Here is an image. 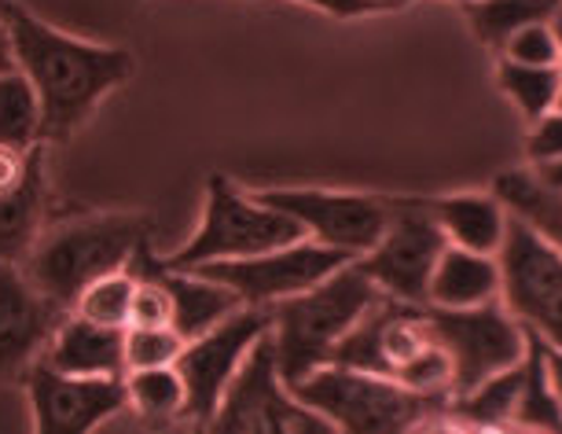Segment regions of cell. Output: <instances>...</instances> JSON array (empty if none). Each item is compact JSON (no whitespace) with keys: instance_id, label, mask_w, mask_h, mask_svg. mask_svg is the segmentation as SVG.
Instances as JSON below:
<instances>
[{"instance_id":"6da1fadb","label":"cell","mask_w":562,"mask_h":434,"mask_svg":"<svg viewBox=\"0 0 562 434\" xmlns=\"http://www.w3.org/2000/svg\"><path fill=\"white\" fill-rule=\"evenodd\" d=\"M15 67L26 74L41 100V141H67L78 125L133 78L136 63L125 48L92 45L41 23L23 4L4 15Z\"/></svg>"},{"instance_id":"8fae6325","label":"cell","mask_w":562,"mask_h":434,"mask_svg":"<svg viewBox=\"0 0 562 434\" xmlns=\"http://www.w3.org/2000/svg\"><path fill=\"white\" fill-rule=\"evenodd\" d=\"M265 332H269V310L265 305H239L236 313H228L225 321L206 327L203 335L188 338L177 357V372L188 390V420L210 427L225 387L232 383L243 357L250 354V346Z\"/></svg>"},{"instance_id":"ac0fdd59","label":"cell","mask_w":562,"mask_h":434,"mask_svg":"<svg viewBox=\"0 0 562 434\" xmlns=\"http://www.w3.org/2000/svg\"><path fill=\"white\" fill-rule=\"evenodd\" d=\"M48 218V177H45V155L34 158L23 185L12 192H0V261H19L37 243L41 229Z\"/></svg>"},{"instance_id":"ffe728a7","label":"cell","mask_w":562,"mask_h":434,"mask_svg":"<svg viewBox=\"0 0 562 434\" xmlns=\"http://www.w3.org/2000/svg\"><path fill=\"white\" fill-rule=\"evenodd\" d=\"M493 196L501 199L507 214L522 218L551 247L562 251V192L544 188L529 169H507V174L496 177Z\"/></svg>"},{"instance_id":"ba28073f","label":"cell","mask_w":562,"mask_h":434,"mask_svg":"<svg viewBox=\"0 0 562 434\" xmlns=\"http://www.w3.org/2000/svg\"><path fill=\"white\" fill-rule=\"evenodd\" d=\"M210 427L239 431V434H291V431H331V423L291 394V387L283 383L280 368H276L272 338L265 332L250 346V354L243 357L232 383L225 387Z\"/></svg>"},{"instance_id":"e575fe53","label":"cell","mask_w":562,"mask_h":434,"mask_svg":"<svg viewBox=\"0 0 562 434\" xmlns=\"http://www.w3.org/2000/svg\"><path fill=\"white\" fill-rule=\"evenodd\" d=\"M544 365H548L551 390H555V398H559V405H562V346L544 343Z\"/></svg>"},{"instance_id":"4dcf8cb0","label":"cell","mask_w":562,"mask_h":434,"mask_svg":"<svg viewBox=\"0 0 562 434\" xmlns=\"http://www.w3.org/2000/svg\"><path fill=\"white\" fill-rule=\"evenodd\" d=\"M529 163H540V158H555L562 155V111H548L540 114V119L533 122V133H529Z\"/></svg>"},{"instance_id":"60d3db41","label":"cell","mask_w":562,"mask_h":434,"mask_svg":"<svg viewBox=\"0 0 562 434\" xmlns=\"http://www.w3.org/2000/svg\"><path fill=\"white\" fill-rule=\"evenodd\" d=\"M460 4H467V0H460Z\"/></svg>"},{"instance_id":"d590c367","label":"cell","mask_w":562,"mask_h":434,"mask_svg":"<svg viewBox=\"0 0 562 434\" xmlns=\"http://www.w3.org/2000/svg\"><path fill=\"white\" fill-rule=\"evenodd\" d=\"M15 67V56H12V37H8V26L0 19V70H12Z\"/></svg>"},{"instance_id":"1f68e13d","label":"cell","mask_w":562,"mask_h":434,"mask_svg":"<svg viewBox=\"0 0 562 434\" xmlns=\"http://www.w3.org/2000/svg\"><path fill=\"white\" fill-rule=\"evenodd\" d=\"M37 155H41V144L30 147V152L0 144V192H12L15 185H23V177L30 174V166H34Z\"/></svg>"},{"instance_id":"5bb4252c","label":"cell","mask_w":562,"mask_h":434,"mask_svg":"<svg viewBox=\"0 0 562 434\" xmlns=\"http://www.w3.org/2000/svg\"><path fill=\"white\" fill-rule=\"evenodd\" d=\"M34 427L45 434H85L130 405L125 376H70L37 357L23 376Z\"/></svg>"},{"instance_id":"d6986e66","label":"cell","mask_w":562,"mask_h":434,"mask_svg":"<svg viewBox=\"0 0 562 434\" xmlns=\"http://www.w3.org/2000/svg\"><path fill=\"white\" fill-rule=\"evenodd\" d=\"M430 214L438 218L445 240L456 247L496 254L501 251L504 229H507V210L496 196H449L434 199Z\"/></svg>"},{"instance_id":"2e32d148","label":"cell","mask_w":562,"mask_h":434,"mask_svg":"<svg viewBox=\"0 0 562 434\" xmlns=\"http://www.w3.org/2000/svg\"><path fill=\"white\" fill-rule=\"evenodd\" d=\"M41 357L70 376H125V327L63 316Z\"/></svg>"},{"instance_id":"3957f363","label":"cell","mask_w":562,"mask_h":434,"mask_svg":"<svg viewBox=\"0 0 562 434\" xmlns=\"http://www.w3.org/2000/svg\"><path fill=\"white\" fill-rule=\"evenodd\" d=\"M397 379L423 394H452V365L434 338L423 305L379 294V302L338 338L331 361Z\"/></svg>"},{"instance_id":"52a82bcc","label":"cell","mask_w":562,"mask_h":434,"mask_svg":"<svg viewBox=\"0 0 562 434\" xmlns=\"http://www.w3.org/2000/svg\"><path fill=\"white\" fill-rule=\"evenodd\" d=\"M504 310L544 343L562 346V251L507 214V229L496 251Z\"/></svg>"},{"instance_id":"f546056e","label":"cell","mask_w":562,"mask_h":434,"mask_svg":"<svg viewBox=\"0 0 562 434\" xmlns=\"http://www.w3.org/2000/svg\"><path fill=\"white\" fill-rule=\"evenodd\" d=\"M125 327H173V302H169V291L155 277H136L130 324Z\"/></svg>"},{"instance_id":"ab89813d","label":"cell","mask_w":562,"mask_h":434,"mask_svg":"<svg viewBox=\"0 0 562 434\" xmlns=\"http://www.w3.org/2000/svg\"><path fill=\"white\" fill-rule=\"evenodd\" d=\"M12 4H15V0H0V19L8 15V8H12Z\"/></svg>"},{"instance_id":"f35d334b","label":"cell","mask_w":562,"mask_h":434,"mask_svg":"<svg viewBox=\"0 0 562 434\" xmlns=\"http://www.w3.org/2000/svg\"><path fill=\"white\" fill-rule=\"evenodd\" d=\"M555 108L562 111V63H559V100H555Z\"/></svg>"},{"instance_id":"9c48e42d","label":"cell","mask_w":562,"mask_h":434,"mask_svg":"<svg viewBox=\"0 0 562 434\" xmlns=\"http://www.w3.org/2000/svg\"><path fill=\"white\" fill-rule=\"evenodd\" d=\"M423 316H427L441 350L449 354L452 394L479 387L501 368L518 365L526 354V327L496 302L463 305V310H445V305L427 302Z\"/></svg>"},{"instance_id":"7402d4cb","label":"cell","mask_w":562,"mask_h":434,"mask_svg":"<svg viewBox=\"0 0 562 434\" xmlns=\"http://www.w3.org/2000/svg\"><path fill=\"white\" fill-rule=\"evenodd\" d=\"M512 423H518V427H544V431L562 427V405L555 390H551L548 365H544V338L529 332V327H526V354H522V387H518Z\"/></svg>"},{"instance_id":"5b68a950","label":"cell","mask_w":562,"mask_h":434,"mask_svg":"<svg viewBox=\"0 0 562 434\" xmlns=\"http://www.w3.org/2000/svg\"><path fill=\"white\" fill-rule=\"evenodd\" d=\"M291 394L331 423L335 431L379 434V431H408L438 416L452 394H423L397 379L360 372L346 365H321L313 376L291 387Z\"/></svg>"},{"instance_id":"cb8c5ba5","label":"cell","mask_w":562,"mask_h":434,"mask_svg":"<svg viewBox=\"0 0 562 434\" xmlns=\"http://www.w3.org/2000/svg\"><path fill=\"white\" fill-rule=\"evenodd\" d=\"M125 398H130V405L151 423L180 420L188 412V390H184V379L177 372V365L133 368V372H125Z\"/></svg>"},{"instance_id":"30bf717a","label":"cell","mask_w":562,"mask_h":434,"mask_svg":"<svg viewBox=\"0 0 562 434\" xmlns=\"http://www.w3.org/2000/svg\"><path fill=\"white\" fill-rule=\"evenodd\" d=\"M449 247L438 218L430 214V203L423 199H397L394 218L375 247L357 254V266L375 283L379 294L412 305H427L430 277L441 251Z\"/></svg>"},{"instance_id":"d6a6232c","label":"cell","mask_w":562,"mask_h":434,"mask_svg":"<svg viewBox=\"0 0 562 434\" xmlns=\"http://www.w3.org/2000/svg\"><path fill=\"white\" fill-rule=\"evenodd\" d=\"M299 4H313L321 12L335 15V19H357V15H368V12H383L375 0H299Z\"/></svg>"},{"instance_id":"83f0119b","label":"cell","mask_w":562,"mask_h":434,"mask_svg":"<svg viewBox=\"0 0 562 434\" xmlns=\"http://www.w3.org/2000/svg\"><path fill=\"white\" fill-rule=\"evenodd\" d=\"M180 350H184V338L173 327H125V372L177 365Z\"/></svg>"},{"instance_id":"d4e9b609","label":"cell","mask_w":562,"mask_h":434,"mask_svg":"<svg viewBox=\"0 0 562 434\" xmlns=\"http://www.w3.org/2000/svg\"><path fill=\"white\" fill-rule=\"evenodd\" d=\"M0 144L19 152L41 144V100L19 67L0 70Z\"/></svg>"},{"instance_id":"7c38bea8","label":"cell","mask_w":562,"mask_h":434,"mask_svg":"<svg viewBox=\"0 0 562 434\" xmlns=\"http://www.w3.org/2000/svg\"><path fill=\"white\" fill-rule=\"evenodd\" d=\"M346 261H353V254L302 236L265 254H250V258L206 261L195 272L232 288L243 299V305H269L276 299H288V294H299L313 288V283H321L335 269H342Z\"/></svg>"},{"instance_id":"f1b7e54d","label":"cell","mask_w":562,"mask_h":434,"mask_svg":"<svg viewBox=\"0 0 562 434\" xmlns=\"http://www.w3.org/2000/svg\"><path fill=\"white\" fill-rule=\"evenodd\" d=\"M504 59L512 63H529V67H559L562 63V45L555 37L551 23H529L518 34L507 37V45L501 48Z\"/></svg>"},{"instance_id":"4fadbf2b","label":"cell","mask_w":562,"mask_h":434,"mask_svg":"<svg viewBox=\"0 0 562 434\" xmlns=\"http://www.w3.org/2000/svg\"><path fill=\"white\" fill-rule=\"evenodd\" d=\"M269 207L283 210L291 221H299L310 240L327 243L346 254H364L383 236L394 218L397 199L386 196H360V192H324V188H265L254 192Z\"/></svg>"},{"instance_id":"e0dca14e","label":"cell","mask_w":562,"mask_h":434,"mask_svg":"<svg viewBox=\"0 0 562 434\" xmlns=\"http://www.w3.org/2000/svg\"><path fill=\"white\" fill-rule=\"evenodd\" d=\"M501 294V266L496 254H479L467 247H449L441 251L438 266H434L427 302L445 305V310H463V305H482L493 302Z\"/></svg>"},{"instance_id":"484cf974","label":"cell","mask_w":562,"mask_h":434,"mask_svg":"<svg viewBox=\"0 0 562 434\" xmlns=\"http://www.w3.org/2000/svg\"><path fill=\"white\" fill-rule=\"evenodd\" d=\"M501 89L518 103V111L526 114L529 122H537L540 114L555 111L559 100V67H529V63H512L501 59Z\"/></svg>"},{"instance_id":"8d00e7d4","label":"cell","mask_w":562,"mask_h":434,"mask_svg":"<svg viewBox=\"0 0 562 434\" xmlns=\"http://www.w3.org/2000/svg\"><path fill=\"white\" fill-rule=\"evenodd\" d=\"M375 4H379V8H383V12H386V8H401V4H408V0H375Z\"/></svg>"},{"instance_id":"9a60e30c","label":"cell","mask_w":562,"mask_h":434,"mask_svg":"<svg viewBox=\"0 0 562 434\" xmlns=\"http://www.w3.org/2000/svg\"><path fill=\"white\" fill-rule=\"evenodd\" d=\"M63 316L67 310L37 291L19 261H0V387L26 376Z\"/></svg>"},{"instance_id":"603a6c76","label":"cell","mask_w":562,"mask_h":434,"mask_svg":"<svg viewBox=\"0 0 562 434\" xmlns=\"http://www.w3.org/2000/svg\"><path fill=\"white\" fill-rule=\"evenodd\" d=\"M467 19L482 45L504 48L507 37L529 23H551L559 15L562 0H467Z\"/></svg>"},{"instance_id":"8992f818","label":"cell","mask_w":562,"mask_h":434,"mask_svg":"<svg viewBox=\"0 0 562 434\" xmlns=\"http://www.w3.org/2000/svg\"><path fill=\"white\" fill-rule=\"evenodd\" d=\"M302 236H305L302 225L291 221L283 210L269 207L258 196L239 192L228 177H210L206 210H203V221H199L195 236L158 261H162L166 269L192 272L199 266H206V261L250 258V254H265Z\"/></svg>"},{"instance_id":"74e56055","label":"cell","mask_w":562,"mask_h":434,"mask_svg":"<svg viewBox=\"0 0 562 434\" xmlns=\"http://www.w3.org/2000/svg\"><path fill=\"white\" fill-rule=\"evenodd\" d=\"M551 26H555V37H559V45H562V8H559V15L551 19Z\"/></svg>"},{"instance_id":"7a4b0ae2","label":"cell","mask_w":562,"mask_h":434,"mask_svg":"<svg viewBox=\"0 0 562 434\" xmlns=\"http://www.w3.org/2000/svg\"><path fill=\"white\" fill-rule=\"evenodd\" d=\"M379 302V288L357 261L288 299L269 302V338L283 383L294 387L331 361L335 343Z\"/></svg>"},{"instance_id":"44dd1931","label":"cell","mask_w":562,"mask_h":434,"mask_svg":"<svg viewBox=\"0 0 562 434\" xmlns=\"http://www.w3.org/2000/svg\"><path fill=\"white\" fill-rule=\"evenodd\" d=\"M518 387H522V361L501 368V372H493L463 394H452L449 405H445V416L467 423V427H504L515 416Z\"/></svg>"},{"instance_id":"4316f807","label":"cell","mask_w":562,"mask_h":434,"mask_svg":"<svg viewBox=\"0 0 562 434\" xmlns=\"http://www.w3.org/2000/svg\"><path fill=\"white\" fill-rule=\"evenodd\" d=\"M136 291V277L130 269H114L108 277L92 280L78 299H74L70 310L78 316H89L97 324L108 327H125L130 324V302Z\"/></svg>"},{"instance_id":"277c9868","label":"cell","mask_w":562,"mask_h":434,"mask_svg":"<svg viewBox=\"0 0 562 434\" xmlns=\"http://www.w3.org/2000/svg\"><path fill=\"white\" fill-rule=\"evenodd\" d=\"M144 240L147 218L140 214H81L41 229L37 243L23 258V272L37 291L70 310L92 280L125 269Z\"/></svg>"},{"instance_id":"836d02e7","label":"cell","mask_w":562,"mask_h":434,"mask_svg":"<svg viewBox=\"0 0 562 434\" xmlns=\"http://www.w3.org/2000/svg\"><path fill=\"white\" fill-rule=\"evenodd\" d=\"M529 174H533L544 188H551V192H562V155L540 158V163H533V169H529Z\"/></svg>"}]
</instances>
